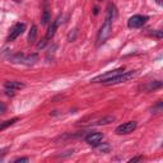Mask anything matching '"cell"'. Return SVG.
Listing matches in <instances>:
<instances>
[{
	"instance_id": "7",
	"label": "cell",
	"mask_w": 163,
	"mask_h": 163,
	"mask_svg": "<svg viewBox=\"0 0 163 163\" xmlns=\"http://www.w3.org/2000/svg\"><path fill=\"white\" fill-rule=\"evenodd\" d=\"M24 30H26V26L23 24V23H17V24L12 28L10 33H9V36H8V41H9V42L14 41L18 36H21L22 33L24 32Z\"/></svg>"
},
{
	"instance_id": "9",
	"label": "cell",
	"mask_w": 163,
	"mask_h": 163,
	"mask_svg": "<svg viewBox=\"0 0 163 163\" xmlns=\"http://www.w3.org/2000/svg\"><path fill=\"white\" fill-rule=\"evenodd\" d=\"M59 24H60V17H57V19L50 26L49 31H47V33H46V38H47V40H50V38L54 37L55 32H56V30H57V27H59Z\"/></svg>"
},
{
	"instance_id": "2",
	"label": "cell",
	"mask_w": 163,
	"mask_h": 163,
	"mask_svg": "<svg viewBox=\"0 0 163 163\" xmlns=\"http://www.w3.org/2000/svg\"><path fill=\"white\" fill-rule=\"evenodd\" d=\"M138 74L136 70H131V71H124V73L119 74L116 76H113L110 80H107L104 84H117V83H124V82H127L130 80L131 78H134Z\"/></svg>"
},
{
	"instance_id": "15",
	"label": "cell",
	"mask_w": 163,
	"mask_h": 163,
	"mask_svg": "<svg viewBox=\"0 0 163 163\" xmlns=\"http://www.w3.org/2000/svg\"><path fill=\"white\" fill-rule=\"evenodd\" d=\"M46 40H47V38L45 37V38H44V40H41V41H40V42H38V44H37V49H38V50H40V49H44V47H45V45H46V42H47Z\"/></svg>"
},
{
	"instance_id": "10",
	"label": "cell",
	"mask_w": 163,
	"mask_h": 163,
	"mask_svg": "<svg viewBox=\"0 0 163 163\" xmlns=\"http://www.w3.org/2000/svg\"><path fill=\"white\" fill-rule=\"evenodd\" d=\"M5 88L9 89H22L24 88V84L21 83V82H5Z\"/></svg>"
},
{
	"instance_id": "14",
	"label": "cell",
	"mask_w": 163,
	"mask_h": 163,
	"mask_svg": "<svg viewBox=\"0 0 163 163\" xmlns=\"http://www.w3.org/2000/svg\"><path fill=\"white\" fill-rule=\"evenodd\" d=\"M49 21H50L49 10H44V14H42V18H41V23H42V24H46Z\"/></svg>"
},
{
	"instance_id": "6",
	"label": "cell",
	"mask_w": 163,
	"mask_h": 163,
	"mask_svg": "<svg viewBox=\"0 0 163 163\" xmlns=\"http://www.w3.org/2000/svg\"><path fill=\"white\" fill-rule=\"evenodd\" d=\"M147 21H148V17H144V16H133L127 21V26H129V28H140Z\"/></svg>"
},
{
	"instance_id": "17",
	"label": "cell",
	"mask_w": 163,
	"mask_h": 163,
	"mask_svg": "<svg viewBox=\"0 0 163 163\" xmlns=\"http://www.w3.org/2000/svg\"><path fill=\"white\" fill-rule=\"evenodd\" d=\"M16 163H21V162H30V159L28 158H17L16 161H14Z\"/></svg>"
},
{
	"instance_id": "21",
	"label": "cell",
	"mask_w": 163,
	"mask_h": 163,
	"mask_svg": "<svg viewBox=\"0 0 163 163\" xmlns=\"http://www.w3.org/2000/svg\"><path fill=\"white\" fill-rule=\"evenodd\" d=\"M14 1H17V3H21V1H22V0H14Z\"/></svg>"
},
{
	"instance_id": "3",
	"label": "cell",
	"mask_w": 163,
	"mask_h": 163,
	"mask_svg": "<svg viewBox=\"0 0 163 163\" xmlns=\"http://www.w3.org/2000/svg\"><path fill=\"white\" fill-rule=\"evenodd\" d=\"M37 54H32V55H24V54H17L16 56L12 57L13 63H21V64H26V65H32L36 63L37 60Z\"/></svg>"
},
{
	"instance_id": "1",
	"label": "cell",
	"mask_w": 163,
	"mask_h": 163,
	"mask_svg": "<svg viewBox=\"0 0 163 163\" xmlns=\"http://www.w3.org/2000/svg\"><path fill=\"white\" fill-rule=\"evenodd\" d=\"M111 31H112V12H111V5H110L106 19H104V23H103V26L101 27L99 33H98V46L102 45L103 42L107 40Z\"/></svg>"
},
{
	"instance_id": "11",
	"label": "cell",
	"mask_w": 163,
	"mask_h": 163,
	"mask_svg": "<svg viewBox=\"0 0 163 163\" xmlns=\"http://www.w3.org/2000/svg\"><path fill=\"white\" fill-rule=\"evenodd\" d=\"M36 36H37V27L36 26H32L31 32H30V35H28V41H30V42H35Z\"/></svg>"
},
{
	"instance_id": "16",
	"label": "cell",
	"mask_w": 163,
	"mask_h": 163,
	"mask_svg": "<svg viewBox=\"0 0 163 163\" xmlns=\"http://www.w3.org/2000/svg\"><path fill=\"white\" fill-rule=\"evenodd\" d=\"M152 35H153V36H156V37H158V38H162V37H163L162 31H156V32L153 31V32H152Z\"/></svg>"
},
{
	"instance_id": "18",
	"label": "cell",
	"mask_w": 163,
	"mask_h": 163,
	"mask_svg": "<svg viewBox=\"0 0 163 163\" xmlns=\"http://www.w3.org/2000/svg\"><path fill=\"white\" fill-rule=\"evenodd\" d=\"M7 110V107H5V104H4L3 102H0V113H3L4 111Z\"/></svg>"
},
{
	"instance_id": "13",
	"label": "cell",
	"mask_w": 163,
	"mask_h": 163,
	"mask_svg": "<svg viewBox=\"0 0 163 163\" xmlns=\"http://www.w3.org/2000/svg\"><path fill=\"white\" fill-rule=\"evenodd\" d=\"M18 121V119H12V120H8V121H5L4 124H1L0 125V130H3V129H5V127H8V126H10V125H13L14 122H17Z\"/></svg>"
},
{
	"instance_id": "19",
	"label": "cell",
	"mask_w": 163,
	"mask_h": 163,
	"mask_svg": "<svg viewBox=\"0 0 163 163\" xmlns=\"http://www.w3.org/2000/svg\"><path fill=\"white\" fill-rule=\"evenodd\" d=\"M5 93H7L8 96H14V89H9V88H7V89H5Z\"/></svg>"
},
{
	"instance_id": "5",
	"label": "cell",
	"mask_w": 163,
	"mask_h": 163,
	"mask_svg": "<svg viewBox=\"0 0 163 163\" xmlns=\"http://www.w3.org/2000/svg\"><path fill=\"white\" fill-rule=\"evenodd\" d=\"M136 125H138L136 121H127L125 124H122V125L117 126L115 133H116L117 135H126V134H130V133H133L134 130H135Z\"/></svg>"
},
{
	"instance_id": "22",
	"label": "cell",
	"mask_w": 163,
	"mask_h": 163,
	"mask_svg": "<svg viewBox=\"0 0 163 163\" xmlns=\"http://www.w3.org/2000/svg\"><path fill=\"white\" fill-rule=\"evenodd\" d=\"M98 1H102V0H98Z\"/></svg>"
},
{
	"instance_id": "8",
	"label": "cell",
	"mask_w": 163,
	"mask_h": 163,
	"mask_svg": "<svg viewBox=\"0 0 163 163\" xmlns=\"http://www.w3.org/2000/svg\"><path fill=\"white\" fill-rule=\"evenodd\" d=\"M103 139L102 133H98V131H94V133H90L85 136V142L88 143L89 145H93V147H97Z\"/></svg>"
},
{
	"instance_id": "12",
	"label": "cell",
	"mask_w": 163,
	"mask_h": 163,
	"mask_svg": "<svg viewBox=\"0 0 163 163\" xmlns=\"http://www.w3.org/2000/svg\"><path fill=\"white\" fill-rule=\"evenodd\" d=\"M113 117H111V116H107V117H104V119H102V120H99L98 122H96L97 125H106V124H110V122H112L113 121Z\"/></svg>"
},
{
	"instance_id": "4",
	"label": "cell",
	"mask_w": 163,
	"mask_h": 163,
	"mask_svg": "<svg viewBox=\"0 0 163 163\" xmlns=\"http://www.w3.org/2000/svg\"><path fill=\"white\" fill-rule=\"evenodd\" d=\"M124 73V68H119L116 70H112V71H108V73L106 74H102V75H98V76H96V78L92 79L93 83H106L107 80H110L111 78H113V76H116L119 74H121Z\"/></svg>"
},
{
	"instance_id": "20",
	"label": "cell",
	"mask_w": 163,
	"mask_h": 163,
	"mask_svg": "<svg viewBox=\"0 0 163 163\" xmlns=\"http://www.w3.org/2000/svg\"><path fill=\"white\" fill-rule=\"evenodd\" d=\"M139 161H142V157H135V158H133V159H130L129 162H130V163H134V162H139Z\"/></svg>"
}]
</instances>
